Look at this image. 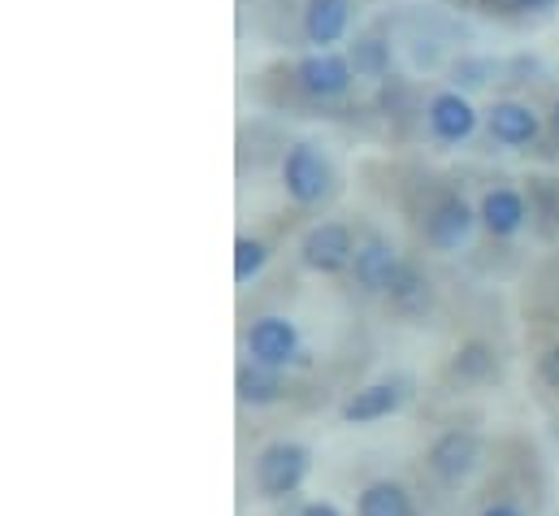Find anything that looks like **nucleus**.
Here are the masks:
<instances>
[{
  "instance_id": "nucleus-10",
  "label": "nucleus",
  "mask_w": 559,
  "mask_h": 516,
  "mask_svg": "<svg viewBox=\"0 0 559 516\" xmlns=\"http://www.w3.org/2000/svg\"><path fill=\"white\" fill-rule=\"evenodd\" d=\"M530 218H534V204L525 200L521 187H508V183L486 187V196H481V204H477V222L486 226L490 239H512V235H521V231L530 226Z\"/></svg>"
},
{
  "instance_id": "nucleus-22",
  "label": "nucleus",
  "mask_w": 559,
  "mask_h": 516,
  "mask_svg": "<svg viewBox=\"0 0 559 516\" xmlns=\"http://www.w3.org/2000/svg\"><path fill=\"white\" fill-rule=\"evenodd\" d=\"M538 378L551 390H559V348H547V352L538 356Z\"/></svg>"
},
{
  "instance_id": "nucleus-15",
  "label": "nucleus",
  "mask_w": 559,
  "mask_h": 516,
  "mask_svg": "<svg viewBox=\"0 0 559 516\" xmlns=\"http://www.w3.org/2000/svg\"><path fill=\"white\" fill-rule=\"evenodd\" d=\"M347 61H352L356 79L386 83V79H391V66H395V48H391L386 35H378V31H360V35L347 44Z\"/></svg>"
},
{
  "instance_id": "nucleus-16",
  "label": "nucleus",
  "mask_w": 559,
  "mask_h": 516,
  "mask_svg": "<svg viewBox=\"0 0 559 516\" xmlns=\"http://www.w3.org/2000/svg\"><path fill=\"white\" fill-rule=\"evenodd\" d=\"M235 395H239V403L265 408V403H278L282 395H286V378H282V370L243 361L239 374H235Z\"/></svg>"
},
{
  "instance_id": "nucleus-25",
  "label": "nucleus",
  "mask_w": 559,
  "mask_h": 516,
  "mask_svg": "<svg viewBox=\"0 0 559 516\" xmlns=\"http://www.w3.org/2000/svg\"><path fill=\"white\" fill-rule=\"evenodd\" d=\"M547 134H551V143H556V152H559V96H556V105H551V122H547Z\"/></svg>"
},
{
  "instance_id": "nucleus-17",
  "label": "nucleus",
  "mask_w": 559,
  "mask_h": 516,
  "mask_svg": "<svg viewBox=\"0 0 559 516\" xmlns=\"http://www.w3.org/2000/svg\"><path fill=\"white\" fill-rule=\"evenodd\" d=\"M413 495H408V486L404 482H391V478H382V482H369L365 491H360V500H356V516H413Z\"/></svg>"
},
{
  "instance_id": "nucleus-14",
  "label": "nucleus",
  "mask_w": 559,
  "mask_h": 516,
  "mask_svg": "<svg viewBox=\"0 0 559 516\" xmlns=\"http://www.w3.org/2000/svg\"><path fill=\"white\" fill-rule=\"evenodd\" d=\"M386 300H391V308L400 317H425L433 308V282H429V273L420 269L417 260H404L395 282H391V291H386Z\"/></svg>"
},
{
  "instance_id": "nucleus-20",
  "label": "nucleus",
  "mask_w": 559,
  "mask_h": 516,
  "mask_svg": "<svg viewBox=\"0 0 559 516\" xmlns=\"http://www.w3.org/2000/svg\"><path fill=\"white\" fill-rule=\"evenodd\" d=\"M265 265H270V244L265 239H257V235L235 239V282H252Z\"/></svg>"
},
{
  "instance_id": "nucleus-21",
  "label": "nucleus",
  "mask_w": 559,
  "mask_h": 516,
  "mask_svg": "<svg viewBox=\"0 0 559 516\" xmlns=\"http://www.w3.org/2000/svg\"><path fill=\"white\" fill-rule=\"evenodd\" d=\"M559 0H481V9L486 13H508V9H516V13H551Z\"/></svg>"
},
{
  "instance_id": "nucleus-23",
  "label": "nucleus",
  "mask_w": 559,
  "mask_h": 516,
  "mask_svg": "<svg viewBox=\"0 0 559 516\" xmlns=\"http://www.w3.org/2000/svg\"><path fill=\"white\" fill-rule=\"evenodd\" d=\"M299 516H343L334 504H325V500H312V504H304L299 508Z\"/></svg>"
},
{
  "instance_id": "nucleus-3",
  "label": "nucleus",
  "mask_w": 559,
  "mask_h": 516,
  "mask_svg": "<svg viewBox=\"0 0 559 516\" xmlns=\"http://www.w3.org/2000/svg\"><path fill=\"white\" fill-rule=\"evenodd\" d=\"M290 83L312 105H338V101L352 96L356 70H352L347 52H338V48L334 52H304L295 61V70H290Z\"/></svg>"
},
{
  "instance_id": "nucleus-12",
  "label": "nucleus",
  "mask_w": 559,
  "mask_h": 516,
  "mask_svg": "<svg viewBox=\"0 0 559 516\" xmlns=\"http://www.w3.org/2000/svg\"><path fill=\"white\" fill-rule=\"evenodd\" d=\"M400 265L404 257L378 235V231H369L365 235V244L356 248V260H352V278H356V286L365 291V295H386L391 291V282H395V273H400Z\"/></svg>"
},
{
  "instance_id": "nucleus-9",
  "label": "nucleus",
  "mask_w": 559,
  "mask_h": 516,
  "mask_svg": "<svg viewBox=\"0 0 559 516\" xmlns=\"http://www.w3.org/2000/svg\"><path fill=\"white\" fill-rule=\"evenodd\" d=\"M352 13L356 0H304L299 4L304 44H312V52H334V44H343L352 31Z\"/></svg>"
},
{
  "instance_id": "nucleus-11",
  "label": "nucleus",
  "mask_w": 559,
  "mask_h": 516,
  "mask_svg": "<svg viewBox=\"0 0 559 516\" xmlns=\"http://www.w3.org/2000/svg\"><path fill=\"white\" fill-rule=\"evenodd\" d=\"M481 122H486V134L495 143L521 148V152H530L538 143V134H543V114L534 105H525V101H495L481 114Z\"/></svg>"
},
{
  "instance_id": "nucleus-5",
  "label": "nucleus",
  "mask_w": 559,
  "mask_h": 516,
  "mask_svg": "<svg viewBox=\"0 0 559 516\" xmlns=\"http://www.w3.org/2000/svg\"><path fill=\"white\" fill-rule=\"evenodd\" d=\"M356 248H360V244H356V231H352L347 222H317V226H308L304 239H299V260H304V269L334 278V273L352 269Z\"/></svg>"
},
{
  "instance_id": "nucleus-2",
  "label": "nucleus",
  "mask_w": 559,
  "mask_h": 516,
  "mask_svg": "<svg viewBox=\"0 0 559 516\" xmlns=\"http://www.w3.org/2000/svg\"><path fill=\"white\" fill-rule=\"evenodd\" d=\"M477 226V209L464 200V191L455 187H433L425 196V204L417 209V231L420 239L433 248V253H455L468 244Z\"/></svg>"
},
{
  "instance_id": "nucleus-6",
  "label": "nucleus",
  "mask_w": 559,
  "mask_h": 516,
  "mask_svg": "<svg viewBox=\"0 0 559 516\" xmlns=\"http://www.w3.org/2000/svg\"><path fill=\"white\" fill-rule=\"evenodd\" d=\"M243 348H248V361L257 365H270V370H290L295 361H304V348H299V330L290 317H278V313H265L248 326L243 335Z\"/></svg>"
},
{
  "instance_id": "nucleus-26",
  "label": "nucleus",
  "mask_w": 559,
  "mask_h": 516,
  "mask_svg": "<svg viewBox=\"0 0 559 516\" xmlns=\"http://www.w3.org/2000/svg\"><path fill=\"white\" fill-rule=\"evenodd\" d=\"M447 4H455V9H468V4H481V0H447Z\"/></svg>"
},
{
  "instance_id": "nucleus-24",
  "label": "nucleus",
  "mask_w": 559,
  "mask_h": 516,
  "mask_svg": "<svg viewBox=\"0 0 559 516\" xmlns=\"http://www.w3.org/2000/svg\"><path fill=\"white\" fill-rule=\"evenodd\" d=\"M481 516H525V513H521L516 504H490V508H486Z\"/></svg>"
},
{
  "instance_id": "nucleus-27",
  "label": "nucleus",
  "mask_w": 559,
  "mask_h": 516,
  "mask_svg": "<svg viewBox=\"0 0 559 516\" xmlns=\"http://www.w3.org/2000/svg\"><path fill=\"white\" fill-rule=\"evenodd\" d=\"M556 438H559V425H556Z\"/></svg>"
},
{
  "instance_id": "nucleus-1",
  "label": "nucleus",
  "mask_w": 559,
  "mask_h": 516,
  "mask_svg": "<svg viewBox=\"0 0 559 516\" xmlns=\"http://www.w3.org/2000/svg\"><path fill=\"white\" fill-rule=\"evenodd\" d=\"M282 191H286L290 204H299V209H317V204H325V200L338 191L334 165H330V156L321 152V143L295 139V143L282 152Z\"/></svg>"
},
{
  "instance_id": "nucleus-19",
  "label": "nucleus",
  "mask_w": 559,
  "mask_h": 516,
  "mask_svg": "<svg viewBox=\"0 0 559 516\" xmlns=\"http://www.w3.org/2000/svg\"><path fill=\"white\" fill-rule=\"evenodd\" d=\"M447 74H451V87L468 96V92L486 87L490 79L499 83V79H503V66H499V61H490V57H460V61H451V70H447Z\"/></svg>"
},
{
  "instance_id": "nucleus-13",
  "label": "nucleus",
  "mask_w": 559,
  "mask_h": 516,
  "mask_svg": "<svg viewBox=\"0 0 559 516\" xmlns=\"http://www.w3.org/2000/svg\"><path fill=\"white\" fill-rule=\"evenodd\" d=\"M408 395H413V383H408V378H382V383H369V387H360L347 403H343V421H347V425L382 421V417L400 412Z\"/></svg>"
},
{
  "instance_id": "nucleus-7",
  "label": "nucleus",
  "mask_w": 559,
  "mask_h": 516,
  "mask_svg": "<svg viewBox=\"0 0 559 516\" xmlns=\"http://www.w3.org/2000/svg\"><path fill=\"white\" fill-rule=\"evenodd\" d=\"M425 130L433 143H464L473 139V130L481 122V114L473 109V101L455 87H438L429 101H425Z\"/></svg>"
},
{
  "instance_id": "nucleus-18",
  "label": "nucleus",
  "mask_w": 559,
  "mask_h": 516,
  "mask_svg": "<svg viewBox=\"0 0 559 516\" xmlns=\"http://www.w3.org/2000/svg\"><path fill=\"white\" fill-rule=\"evenodd\" d=\"M495 374H499V356L481 339L460 343V352L451 356V378H460V383H490Z\"/></svg>"
},
{
  "instance_id": "nucleus-8",
  "label": "nucleus",
  "mask_w": 559,
  "mask_h": 516,
  "mask_svg": "<svg viewBox=\"0 0 559 516\" xmlns=\"http://www.w3.org/2000/svg\"><path fill=\"white\" fill-rule=\"evenodd\" d=\"M477 460H481V438H477L473 430H447V434H438V438L429 443V452H425L429 473H433L438 482H447V486H460V482L477 469Z\"/></svg>"
},
{
  "instance_id": "nucleus-4",
  "label": "nucleus",
  "mask_w": 559,
  "mask_h": 516,
  "mask_svg": "<svg viewBox=\"0 0 559 516\" xmlns=\"http://www.w3.org/2000/svg\"><path fill=\"white\" fill-rule=\"evenodd\" d=\"M308 465H312V452L304 443L278 438V443L261 447L257 469H252L261 500H286V495H295L304 486V478H308Z\"/></svg>"
}]
</instances>
